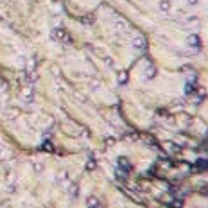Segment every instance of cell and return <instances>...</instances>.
Returning a JSON list of instances; mask_svg holds the SVG:
<instances>
[{"label":"cell","instance_id":"2","mask_svg":"<svg viewBox=\"0 0 208 208\" xmlns=\"http://www.w3.org/2000/svg\"><path fill=\"white\" fill-rule=\"evenodd\" d=\"M97 204H99V201L95 197H88V206L90 208H97Z\"/></svg>","mask_w":208,"mask_h":208},{"label":"cell","instance_id":"6","mask_svg":"<svg viewBox=\"0 0 208 208\" xmlns=\"http://www.w3.org/2000/svg\"><path fill=\"white\" fill-rule=\"evenodd\" d=\"M188 2H190V6H194V4L197 2V0H188Z\"/></svg>","mask_w":208,"mask_h":208},{"label":"cell","instance_id":"5","mask_svg":"<svg viewBox=\"0 0 208 208\" xmlns=\"http://www.w3.org/2000/svg\"><path fill=\"white\" fill-rule=\"evenodd\" d=\"M120 167H126V169H129V165L126 163V160H124V158H120Z\"/></svg>","mask_w":208,"mask_h":208},{"label":"cell","instance_id":"4","mask_svg":"<svg viewBox=\"0 0 208 208\" xmlns=\"http://www.w3.org/2000/svg\"><path fill=\"white\" fill-rule=\"evenodd\" d=\"M126 75H127L126 72H120V77H119V81H120V83H126Z\"/></svg>","mask_w":208,"mask_h":208},{"label":"cell","instance_id":"1","mask_svg":"<svg viewBox=\"0 0 208 208\" xmlns=\"http://www.w3.org/2000/svg\"><path fill=\"white\" fill-rule=\"evenodd\" d=\"M133 45H135L136 48H142V47H145V40H144V38H136V40L133 41Z\"/></svg>","mask_w":208,"mask_h":208},{"label":"cell","instance_id":"3","mask_svg":"<svg viewBox=\"0 0 208 208\" xmlns=\"http://www.w3.org/2000/svg\"><path fill=\"white\" fill-rule=\"evenodd\" d=\"M169 7H171L169 6V0H162V2H160V9L162 11H169Z\"/></svg>","mask_w":208,"mask_h":208}]
</instances>
